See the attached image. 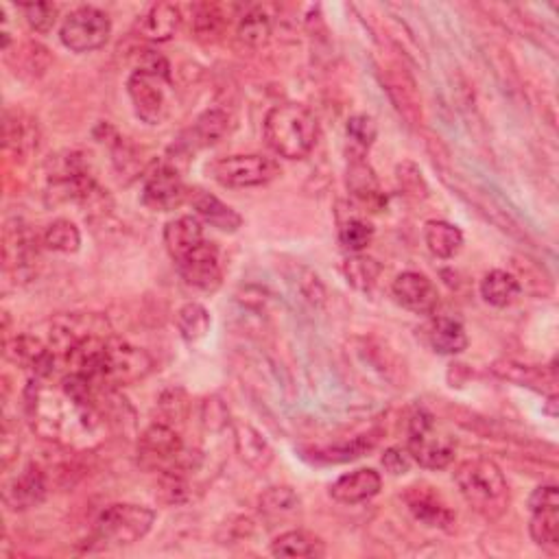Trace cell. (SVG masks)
Wrapping results in <instances>:
<instances>
[{
  "label": "cell",
  "mask_w": 559,
  "mask_h": 559,
  "mask_svg": "<svg viewBox=\"0 0 559 559\" xmlns=\"http://www.w3.org/2000/svg\"><path fill=\"white\" fill-rule=\"evenodd\" d=\"M153 370L151 356L121 337H107L99 356L97 372L92 376V385L99 391L118 389L138 383Z\"/></svg>",
  "instance_id": "obj_4"
},
{
  "label": "cell",
  "mask_w": 559,
  "mask_h": 559,
  "mask_svg": "<svg viewBox=\"0 0 559 559\" xmlns=\"http://www.w3.org/2000/svg\"><path fill=\"white\" fill-rule=\"evenodd\" d=\"M180 273L188 287L199 289V291H217L221 278H223V267H221V256L217 245L208 241L201 243L195 252H190L180 263Z\"/></svg>",
  "instance_id": "obj_13"
},
{
  "label": "cell",
  "mask_w": 559,
  "mask_h": 559,
  "mask_svg": "<svg viewBox=\"0 0 559 559\" xmlns=\"http://www.w3.org/2000/svg\"><path fill=\"white\" fill-rule=\"evenodd\" d=\"M407 453L422 468L444 470L455 459L457 444L448 435L437 433L431 413L415 411L409 420V442Z\"/></svg>",
  "instance_id": "obj_6"
},
{
  "label": "cell",
  "mask_w": 559,
  "mask_h": 559,
  "mask_svg": "<svg viewBox=\"0 0 559 559\" xmlns=\"http://www.w3.org/2000/svg\"><path fill=\"white\" fill-rule=\"evenodd\" d=\"M210 326V313L197 302L182 306L180 313H177V330H180V335L186 343H199L210 332Z\"/></svg>",
  "instance_id": "obj_33"
},
{
  "label": "cell",
  "mask_w": 559,
  "mask_h": 559,
  "mask_svg": "<svg viewBox=\"0 0 559 559\" xmlns=\"http://www.w3.org/2000/svg\"><path fill=\"white\" fill-rule=\"evenodd\" d=\"M383 466L389 474L400 477V474H407L411 468V455L402 448H389L383 455Z\"/></svg>",
  "instance_id": "obj_42"
},
{
  "label": "cell",
  "mask_w": 559,
  "mask_h": 559,
  "mask_svg": "<svg viewBox=\"0 0 559 559\" xmlns=\"http://www.w3.org/2000/svg\"><path fill=\"white\" fill-rule=\"evenodd\" d=\"M424 241L428 252L433 256L450 260L461 252L463 232L457 228V225L448 221H428L424 228Z\"/></svg>",
  "instance_id": "obj_25"
},
{
  "label": "cell",
  "mask_w": 559,
  "mask_h": 559,
  "mask_svg": "<svg viewBox=\"0 0 559 559\" xmlns=\"http://www.w3.org/2000/svg\"><path fill=\"white\" fill-rule=\"evenodd\" d=\"M319 138L315 114L300 103L271 107L265 118L267 145L287 160H302L311 153Z\"/></svg>",
  "instance_id": "obj_2"
},
{
  "label": "cell",
  "mask_w": 559,
  "mask_h": 559,
  "mask_svg": "<svg viewBox=\"0 0 559 559\" xmlns=\"http://www.w3.org/2000/svg\"><path fill=\"white\" fill-rule=\"evenodd\" d=\"M522 293L520 280L505 269H494L490 273H485V278L481 280V297L483 300L496 306V308H507L514 304Z\"/></svg>",
  "instance_id": "obj_23"
},
{
  "label": "cell",
  "mask_w": 559,
  "mask_h": 559,
  "mask_svg": "<svg viewBox=\"0 0 559 559\" xmlns=\"http://www.w3.org/2000/svg\"><path fill=\"white\" fill-rule=\"evenodd\" d=\"M234 442L236 453L247 463L249 468L263 472L271 466L273 461V448L267 439L260 435V431L247 422H234Z\"/></svg>",
  "instance_id": "obj_20"
},
{
  "label": "cell",
  "mask_w": 559,
  "mask_h": 559,
  "mask_svg": "<svg viewBox=\"0 0 559 559\" xmlns=\"http://www.w3.org/2000/svg\"><path fill=\"white\" fill-rule=\"evenodd\" d=\"M193 206L201 219L221 232H236L243 225V217L239 212L223 204L219 197L204 193V190H197L193 195Z\"/></svg>",
  "instance_id": "obj_22"
},
{
  "label": "cell",
  "mask_w": 559,
  "mask_h": 559,
  "mask_svg": "<svg viewBox=\"0 0 559 559\" xmlns=\"http://www.w3.org/2000/svg\"><path fill=\"white\" fill-rule=\"evenodd\" d=\"M302 501L291 487H269V490L260 496V514L269 520H287L293 518L300 511Z\"/></svg>",
  "instance_id": "obj_31"
},
{
  "label": "cell",
  "mask_w": 559,
  "mask_h": 559,
  "mask_svg": "<svg viewBox=\"0 0 559 559\" xmlns=\"http://www.w3.org/2000/svg\"><path fill=\"white\" fill-rule=\"evenodd\" d=\"M188 190L180 173L169 164H158L147 173L142 188V204L156 212H169L180 208L186 201Z\"/></svg>",
  "instance_id": "obj_12"
},
{
  "label": "cell",
  "mask_w": 559,
  "mask_h": 559,
  "mask_svg": "<svg viewBox=\"0 0 559 559\" xmlns=\"http://www.w3.org/2000/svg\"><path fill=\"white\" fill-rule=\"evenodd\" d=\"M343 276H346L348 284L352 289L367 293L376 287V282L383 273V265L378 260L370 258V256H361V254H352L346 260H343Z\"/></svg>",
  "instance_id": "obj_29"
},
{
  "label": "cell",
  "mask_w": 559,
  "mask_h": 559,
  "mask_svg": "<svg viewBox=\"0 0 559 559\" xmlns=\"http://www.w3.org/2000/svg\"><path fill=\"white\" fill-rule=\"evenodd\" d=\"M193 25H195V31L199 35H214V33H217L223 25V16L219 14V7L197 5Z\"/></svg>",
  "instance_id": "obj_41"
},
{
  "label": "cell",
  "mask_w": 559,
  "mask_h": 559,
  "mask_svg": "<svg viewBox=\"0 0 559 559\" xmlns=\"http://www.w3.org/2000/svg\"><path fill=\"white\" fill-rule=\"evenodd\" d=\"M380 487H383L380 474L372 468H361L350 474H343L341 479L332 483L330 496L341 505H359L374 498L380 492Z\"/></svg>",
  "instance_id": "obj_18"
},
{
  "label": "cell",
  "mask_w": 559,
  "mask_h": 559,
  "mask_svg": "<svg viewBox=\"0 0 559 559\" xmlns=\"http://www.w3.org/2000/svg\"><path fill=\"white\" fill-rule=\"evenodd\" d=\"M44 245L51 252L59 254H75L81 247V232L73 221L68 219H57L53 221L44 232Z\"/></svg>",
  "instance_id": "obj_34"
},
{
  "label": "cell",
  "mask_w": 559,
  "mask_h": 559,
  "mask_svg": "<svg viewBox=\"0 0 559 559\" xmlns=\"http://www.w3.org/2000/svg\"><path fill=\"white\" fill-rule=\"evenodd\" d=\"M346 134H348V140L352 142V147L359 149V151H356V156L365 158V151L374 145L378 127H376V121L372 116L356 114L348 121Z\"/></svg>",
  "instance_id": "obj_37"
},
{
  "label": "cell",
  "mask_w": 559,
  "mask_h": 559,
  "mask_svg": "<svg viewBox=\"0 0 559 559\" xmlns=\"http://www.w3.org/2000/svg\"><path fill=\"white\" fill-rule=\"evenodd\" d=\"M112 35V20L97 7H79L66 16L59 38L73 53H92L107 44Z\"/></svg>",
  "instance_id": "obj_9"
},
{
  "label": "cell",
  "mask_w": 559,
  "mask_h": 559,
  "mask_svg": "<svg viewBox=\"0 0 559 559\" xmlns=\"http://www.w3.org/2000/svg\"><path fill=\"white\" fill-rule=\"evenodd\" d=\"M376 446V437L374 435H361L354 437L352 442L343 444V446H332V448H324L317 453V459L324 461H350V459H359L363 457L367 450H372Z\"/></svg>",
  "instance_id": "obj_38"
},
{
  "label": "cell",
  "mask_w": 559,
  "mask_h": 559,
  "mask_svg": "<svg viewBox=\"0 0 559 559\" xmlns=\"http://www.w3.org/2000/svg\"><path fill=\"white\" fill-rule=\"evenodd\" d=\"M210 173L221 186L228 188H254L265 186L280 175V164L260 153H241L212 162Z\"/></svg>",
  "instance_id": "obj_8"
},
{
  "label": "cell",
  "mask_w": 559,
  "mask_h": 559,
  "mask_svg": "<svg viewBox=\"0 0 559 559\" xmlns=\"http://www.w3.org/2000/svg\"><path fill=\"white\" fill-rule=\"evenodd\" d=\"M529 522L531 540L542 546V549L557 551L559 546V507L533 509Z\"/></svg>",
  "instance_id": "obj_32"
},
{
  "label": "cell",
  "mask_w": 559,
  "mask_h": 559,
  "mask_svg": "<svg viewBox=\"0 0 559 559\" xmlns=\"http://www.w3.org/2000/svg\"><path fill=\"white\" fill-rule=\"evenodd\" d=\"M3 263L7 276H14L18 280H29L35 273V263H38V241H35L29 225L22 221L7 223Z\"/></svg>",
  "instance_id": "obj_11"
},
{
  "label": "cell",
  "mask_w": 559,
  "mask_h": 559,
  "mask_svg": "<svg viewBox=\"0 0 559 559\" xmlns=\"http://www.w3.org/2000/svg\"><path fill=\"white\" fill-rule=\"evenodd\" d=\"M374 228L363 219H348L339 228V243L350 254H359L372 243Z\"/></svg>",
  "instance_id": "obj_36"
},
{
  "label": "cell",
  "mask_w": 559,
  "mask_h": 559,
  "mask_svg": "<svg viewBox=\"0 0 559 559\" xmlns=\"http://www.w3.org/2000/svg\"><path fill=\"white\" fill-rule=\"evenodd\" d=\"M180 22V9L171 3H158L138 20V31L149 42H169L180 29Z\"/></svg>",
  "instance_id": "obj_21"
},
{
  "label": "cell",
  "mask_w": 559,
  "mask_h": 559,
  "mask_svg": "<svg viewBox=\"0 0 559 559\" xmlns=\"http://www.w3.org/2000/svg\"><path fill=\"white\" fill-rule=\"evenodd\" d=\"M404 503H407L413 518L422 522L424 527L450 531L457 522L455 511L446 505V501L439 496L433 487L428 485H411L404 492Z\"/></svg>",
  "instance_id": "obj_14"
},
{
  "label": "cell",
  "mask_w": 559,
  "mask_h": 559,
  "mask_svg": "<svg viewBox=\"0 0 559 559\" xmlns=\"http://www.w3.org/2000/svg\"><path fill=\"white\" fill-rule=\"evenodd\" d=\"M138 461L140 466L151 472H164L182 468L190 472V459L180 433L171 424H151L138 439Z\"/></svg>",
  "instance_id": "obj_7"
},
{
  "label": "cell",
  "mask_w": 559,
  "mask_h": 559,
  "mask_svg": "<svg viewBox=\"0 0 559 559\" xmlns=\"http://www.w3.org/2000/svg\"><path fill=\"white\" fill-rule=\"evenodd\" d=\"M204 223L193 214H184L164 225V245L175 263H180L190 252L204 243Z\"/></svg>",
  "instance_id": "obj_19"
},
{
  "label": "cell",
  "mask_w": 559,
  "mask_h": 559,
  "mask_svg": "<svg viewBox=\"0 0 559 559\" xmlns=\"http://www.w3.org/2000/svg\"><path fill=\"white\" fill-rule=\"evenodd\" d=\"M348 190L356 199L363 201V204L372 206L383 201V193H380V184L374 169L359 156H352L348 164Z\"/></svg>",
  "instance_id": "obj_26"
},
{
  "label": "cell",
  "mask_w": 559,
  "mask_h": 559,
  "mask_svg": "<svg viewBox=\"0 0 559 559\" xmlns=\"http://www.w3.org/2000/svg\"><path fill=\"white\" fill-rule=\"evenodd\" d=\"M33 378L25 391V413L33 433L62 446H90L99 442L105 415L99 402L79 400L57 385Z\"/></svg>",
  "instance_id": "obj_1"
},
{
  "label": "cell",
  "mask_w": 559,
  "mask_h": 559,
  "mask_svg": "<svg viewBox=\"0 0 559 559\" xmlns=\"http://www.w3.org/2000/svg\"><path fill=\"white\" fill-rule=\"evenodd\" d=\"M428 343L437 354H461L468 348L466 328L453 317H439L428 328Z\"/></svg>",
  "instance_id": "obj_24"
},
{
  "label": "cell",
  "mask_w": 559,
  "mask_h": 559,
  "mask_svg": "<svg viewBox=\"0 0 559 559\" xmlns=\"http://www.w3.org/2000/svg\"><path fill=\"white\" fill-rule=\"evenodd\" d=\"M529 507H531V511L533 509H544V507H559L557 485L535 487L533 494L529 496Z\"/></svg>",
  "instance_id": "obj_43"
},
{
  "label": "cell",
  "mask_w": 559,
  "mask_h": 559,
  "mask_svg": "<svg viewBox=\"0 0 559 559\" xmlns=\"http://www.w3.org/2000/svg\"><path fill=\"white\" fill-rule=\"evenodd\" d=\"M391 291H394L398 304L415 315H431L439 304V293L433 280L418 271L400 273Z\"/></svg>",
  "instance_id": "obj_16"
},
{
  "label": "cell",
  "mask_w": 559,
  "mask_h": 559,
  "mask_svg": "<svg viewBox=\"0 0 559 559\" xmlns=\"http://www.w3.org/2000/svg\"><path fill=\"white\" fill-rule=\"evenodd\" d=\"M156 514L145 505L118 503L101 511L94 522V542L103 546H129L151 531Z\"/></svg>",
  "instance_id": "obj_5"
},
{
  "label": "cell",
  "mask_w": 559,
  "mask_h": 559,
  "mask_svg": "<svg viewBox=\"0 0 559 559\" xmlns=\"http://www.w3.org/2000/svg\"><path fill=\"white\" fill-rule=\"evenodd\" d=\"M46 492H49V483H46V474L40 466H27L18 477L11 479L3 490V501L11 511H27L44 503Z\"/></svg>",
  "instance_id": "obj_17"
},
{
  "label": "cell",
  "mask_w": 559,
  "mask_h": 559,
  "mask_svg": "<svg viewBox=\"0 0 559 559\" xmlns=\"http://www.w3.org/2000/svg\"><path fill=\"white\" fill-rule=\"evenodd\" d=\"M169 83L171 79L145 73V70H134L132 77L127 79L129 99H132L140 121H145L147 125H160L169 116L171 105L169 97H166Z\"/></svg>",
  "instance_id": "obj_10"
},
{
  "label": "cell",
  "mask_w": 559,
  "mask_h": 559,
  "mask_svg": "<svg viewBox=\"0 0 559 559\" xmlns=\"http://www.w3.org/2000/svg\"><path fill=\"white\" fill-rule=\"evenodd\" d=\"M5 356L18 367L31 370L35 378H51L57 370V356L38 337L20 335L5 341Z\"/></svg>",
  "instance_id": "obj_15"
},
{
  "label": "cell",
  "mask_w": 559,
  "mask_h": 559,
  "mask_svg": "<svg viewBox=\"0 0 559 559\" xmlns=\"http://www.w3.org/2000/svg\"><path fill=\"white\" fill-rule=\"evenodd\" d=\"M22 14H25L27 25L35 33H49L55 27L57 20V7L53 3H31L22 5Z\"/></svg>",
  "instance_id": "obj_39"
},
{
  "label": "cell",
  "mask_w": 559,
  "mask_h": 559,
  "mask_svg": "<svg viewBox=\"0 0 559 559\" xmlns=\"http://www.w3.org/2000/svg\"><path fill=\"white\" fill-rule=\"evenodd\" d=\"M455 483L466 503L485 518H501L509 507L507 479L490 459L463 461L455 470Z\"/></svg>",
  "instance_id": "obj_3"
},
{
  "label": "cell",
  "mask_w": 559,
  "mask_h": 559,
  "mask_svg": "<svg viewBox=\"0 0 559 559\" xmlns=\"http://www.w3.org/2000/svg\"><path fill=\"white\" fill-rule=\"evenodd\" d=\"M239 38L247 44V46H265L271 38V18L263 7H254L249 9L247 14L241 18L239 22Z\"/></svg>",
  "instance_id": "obj_35"
},
{
  "label": "cell",
  "mask_w": 559,
  "mask_h": 559,
  "mask_svg": "<svg viewBox=\"0 0 559 559\" xmlns=\"http://www.w3.org/2000/svg\"><path fill=\"white\" fill-rule=\"evenodd\" d=\"M271 553L276 557H321L326 553V546L315 535L295 529L280 533L271 544Z\"/></svg>",
  "instance_id": "obj_27"
},
{
  "label": "cell",
  "mask_w": 559,
  "mask_h": 559,
  "mask_svg": "<svg viewBox=\"0 0 559 559\" xmlns=\"http://www.w3.org/2000/svg\"><path fill=\"white\" fill-rule=\"evenodd\" d=\"M396 175H398V184H400V188L404 190V193H407L413 199H426L428 186H426L424 177H422V171L418 169V166H415L409 160L402 162V164H398Z\"/></svg>",
  "instance_id": "obj_40"
},
{
  "label": "cell",
  "mask_w": 559,
  "mask_h": 559,
  "mask_svg": "<svg viewBox=\"0 0 559 559\" xmlns=\"http://www.w3.org/2000/svg\"><path fill=\"white\" fill-rule=\"evenodd\" d=\"M230 129V116L223 110H208L201 114L193 129H190V145L195 147H210L214 142H219Z\"/></svg>",
  "instance_id": "obj_30"
},
{
  "label": "cell",
  "mask_w": 559,
  "mask_h": 559,
  "mask_svg": "<svg viewBox=\"0 0 559 559\" xmlns=\"http://www.w3.org/2000/svg\"><path fill=\"white\" fill-rule=\"evenodd\" d=\"M38 127L29 116L16 112V118L7 112L5 116V147L14 149L18 156L27 158L38 149Z\"/></svg>",
  "instance_id": "obj_28"
}]
</instances>
